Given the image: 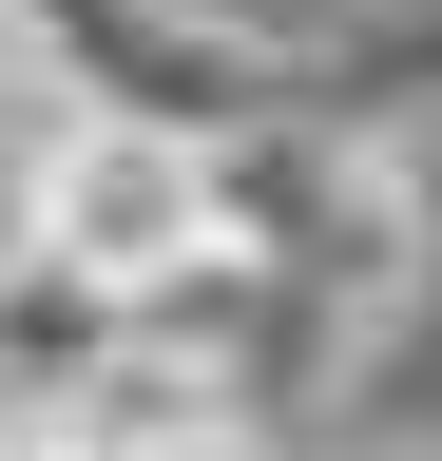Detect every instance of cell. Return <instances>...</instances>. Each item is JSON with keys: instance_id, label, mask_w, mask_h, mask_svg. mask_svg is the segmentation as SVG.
<instances>
[{"instance_id": "cell-1", "label": "cell", "mask_w": 442, "mask_h": 461, "mask_svg": "<svg viewBox=\"0 0 442 461\" xmlns=\"http://www.w3.org/2000/svg\"><path fill=\"white\" fill-rule=\"evenodd\" d=\"M39 250H59L96 308L154 327V308L212 269V154H193V135H135V115H77L59 193H39Z\"/></svg>"}, {"instance_id": "cell-2", "label": "cell", "mask_w": 442, "mask_h": 461, "mask_svg": "<svg viewBox=\"0 0 442 461\" xmlns=\"http://www.w3.org/2000/svg\"><path fill=\"white\" fill-rule=\"evenodd\" d=\"M0 461H269V423H250L212 366H174V346H116L77 403L0 423Z\"/></svg>"}, {"instance_id": "cell-3", "label": "cell", "mask_w": 442, "mask_h": 461, "mask_svg": "<svg viewBox=\"0 0 442 461\" xmlns=\"http://www.w3.org/2000/svg\"><path fill=\"white\" fill-rule=\"evenodd\" d=\"M135 346V308H96V288L59 269V250H20L0 269V423H39V403H77L96 366Z\"/></svg>"}, {"instance_id": "cell-4", "label": "cell", "mask_w": 442, "mask_h": 461, "mask_svg": "<svg viewBox=\"0 0 442 461\" xmlns=\"http://www.w3.org/2000/svg\"><path fill=\"white\" fill-rule=\"evenodd\" d=\"M59 154H77V96L39 77L20 39H0V269L39 250V193H59Z\"/></svg>"}]
</instances>
